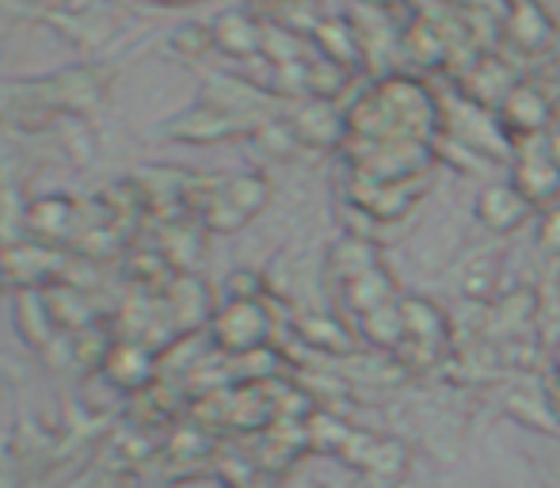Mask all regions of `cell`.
<instances>
[{
	"label": "cell",
	"instance_id": "cell-1",
	"mask_svg": "<svg viewBox=\"0 0 560 488\" xmlns=\"http://www.w3.org/2000/svg\"><path fill=\"white\" fill-rule=\"evenodd\" d=\"M112 73L100 66H73L54 77L0 84V119L8 126L38 130L61 112H92L107 96Z\"/></svg>",
	"mask_w": 560,
	"mask_h": 488
},
{
	"label": "cell",
	"instance_id": "cell-2",
	"mask_svg": "<svg viewBox=\"0 0 560 488\" xmlns=\"http://www.w3.org/2000/svg\"><path fill=\"white\" fill-rule=\"evenodd\" d=\"M351 133L359 138H377V141H412L428 138L435 130V104L423 89L408 81H389L377 92H370L359 107L351 112Z\"/></svg>",
	"mask_w": 560,
	"mask_h": 488
},
{
	"label": "cell",
	"instance_id": "cell-3",
	"mask_svg": "<svg viewBox=\"0 0 560 488\" xmlns=\"http://www.w3.org/2000/svg\"><path fill=\"white\" fill-rule=\"evenodd\" d=\"M256 96H218L207 92L191 112H184L179 119H172L168 138L176 141H225V138H241V133L256 130V112H252Z\"/></svg>",
	"mask_w": 560,
	"mask_h": 488
},
{
	"label": "cell",
	"instance_id": "cell-4",
	"mask_svg": "<svg viewBox=\"0 0 560 488\" xmlns=\"http://www.w3.org/2000/svg\"><path fill=\"white\" fill-rule=\"evenodd\" d=\"M267 184L259 176H236L222 184H207V214L214 225L233 230V225L248 222L259 207L267 202Z\"/></svg>",
	"mask_w": 560,
	"mask_h": 488
},
{
	"label": "cell",
	"instance_id": "cell-5",
	"mask_svg": "<svg viewBox=\"0 0 560 488\" xmlns=\"http://www.w3.org/2000/svg\"><path fill=\"white\" fill-rule=\"evenodd\" d=\"M400 321H405V340H400V359L405 363H420V359H435L446 344V317L431 302L408 298L400 302Z\"/></svg>",
	"mask_w": 560,
	"mask_h": 488
},
{
	"label": "cell",
	"instance_id": "cell-6",
	"mask_svg": "<svg viewBox=\"0 0 560 488\" xmlns=\"http://www.w3.org/2000/svg\"><path fill=\"white\" fill-rule=\"evenodd\" d=\"M477 214H480V222H485L488 230L511 233V230H518V225H523L526 214H530V202H526L515 187H488V191L480 195V202H477Z\"/></svg>",
	"mask_w": 560,
	"mask_h": 488
},
{
	"label": "cell",
	"instance_id": "cell-7",
	"mask_svg": "<svg viewBox=\"0 0 560 488\" xmlns=\"http://www.w3.org/2000/svg\"><path fill=\"white\" fill-rule=\"evenodd\" d=\"M214 46H222L225 54H236V58H252V54L264 50L267 31H259V23L252 20L248 12H225L218 15L214 27Z\"/></svg>",
	"mask_w": 560,
	"mask_h": 488
},
{
	"label": "cell",
	"instance_id": "cell-8",
	"mask_svg": "<svg viewBox=\"0 0 560 488\" xmlns=\"http://www.w3.org/2000/svg\"><path fill=\"white\" fill-rule=\"evenodd\" d=\"M515 191L526 202H549L560 191V172L553 161H526L515 169Z\"/></svg>",
	"mask_w": 560,
	"mask_h": 488
},
{
	"label": "cell",
	"instance_id": "cell-9",
	"mask_svg": "<svg viewBox=\"0 0 560 488\" xmlns=\"http://www.w3.org/2000/svg\"><path fill=\"white\" fill-rule=\"evenodd\" d=\"M549 107L553 104L538 89H515L503 104V123L518 126V130H538L549 119Z\"/></svg>",
	"mask_w": 560,
	"mask_h": 488
},
{
	"label": "cell",
	"instance_id": "cell-10",
	"mask_svg": "<svg viewBox=\"0 0 560 488\" xmlns=\"http://www.w3.org/2000/svg\"><path fill=\"white\" fill-rule=\"evenodd\" d=\"M214 46V31L210 27H184L176 38H172V50L176 54H184V58H202V54Z\"/></svg>",
	"mask_w": 560,
	"mask_h": 488
},
{
	"label": "cell",
	"instance_id": "cell-11",
	"mask_svg": "<svg viewBox=\"0 0 560 488\" xmlns=\"http://www.w3.org/2000/svg\"><path fill=\"white\" fill-rule=\"evenodd\" d=\"M541 244L560 252V210H549L546 222H541Z\"/></svg>",
	"mask_w": 560,
	"mask_h": 488
},
{
	"label": "cell",
	"instance_id": "cell-12",
	"mask_svg": "<svg viewBox=\"0 0 560 488\" xmlns=\"http://www.w3.org/2000/svg\"><path fill=\"white\" fill-rule=\"evenodd\" d=\"M549 149H553V153H549V161H553V169L560 172V133H553V146H549Z\"/></svg>",
	"mask_w": 560,
	"mask_h": 488
},
{
	"label": "cell",
	"instance_id": "cell-13",
	"mask_svg": "<svg viewBox=\"0 0 560 488\" xmlns=\"http://www.w3.org/2000/svg\"><path fill=\"white\" fill-rule=\"evenodd\" d=\"M149 4H207V0H149Z\"/></svg>",
	"mask_w": 560,
	"mask_h": 488
},
{
	"label": "cell",
	"instance_id": "cell-14",
	"mask_svg": "<svg viewBox=\"0 0 560 488\" xmlns=\"http://www.w3.org/2000/svg\"><path fill=\"white\" fill-rule=\"evenodd\" d=\"M557 382H560V348H557Z\"/></svg>",
	"mask_w": 560,
	"mask_h": 488
}]
</instances>
